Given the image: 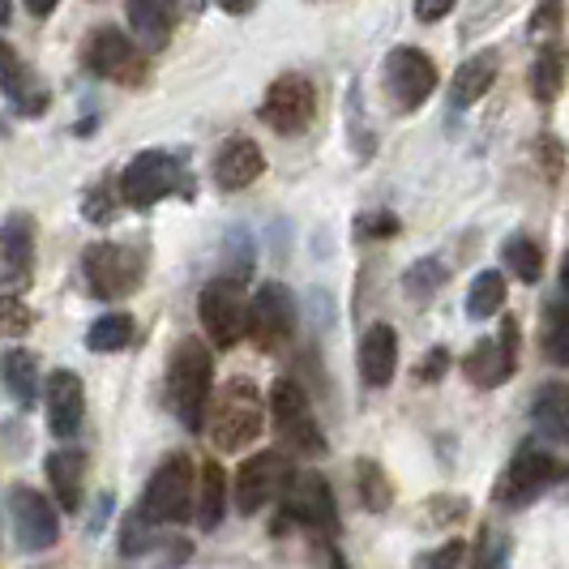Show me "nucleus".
Returning <instances> with one entry per match:
<instances>
[{"mask_svg":"<svg viewBox=\"0 0 569 569\" xmlns=\"http://www.w3.org/2000/svg\"><path fill=\"white\" fill-rule=\"evenodd\" d=\"M261 425H266V407L249 381H228L206 402V420H201V428L223 455H240L244 446H253L261 437Z\"/></svg>","mask_w":569,"mask_h":569,"instance_id":"obj_1","label":"nucleus"},{"mask_svg":"<svg viewBox=\"0 0 569 569\" xmlns=\"http://www.w3.org/2000/svg\"><path fill=\"white\" fill-rule=\"evenodd\" d=\"M210 386H214V360H210L206 342L184 339L171 351L168 402H171V411H176V420L189 428V432H201L206 402H210Z\"/></svg>","mask_w":569,"mask_h":569,"instance_id":"obj_2","label":"nucleus"},{"mask_svg":"<svg viewBox=\"0 0 569 569\" xmlns=\"http://www.w3.org/2000/svg\"><path fill=\"white\" fill-rule=\"evenodd\" d=\"M193 462L184 455H171L168 462H159V471L150 476L142 497V518L146 527H163V522H180L193 510Z\"/></svg>","mask_w":569,"mask_h":569,"instance_id":"obj_3","label":"nucleus"},{"mask_svg":"<svg viewBox=\"0 0 569 569\" xmlns=\"http://www.w3.org/2000/svg\"><path fill=\"white\" fill-rule=\"evenodd\" d=\"M86 287L99 296V300H124L142 287V257L124 244L112 240H94L82 253Z\"/></svg>","mask_w":569,"mask_h":569,"instance_id":"obj_4","label":"nucleus"},{"mask_svg":"<svg viewBox=\"0 0 569 569\" xmlns=\"http://www.w3.org/2000/svg\"><path fill=\"white\" fill-rule=\"evenodd\" d=\"M176 189H184V176L168 150H142L120 171V201L133 210H150L154 201H163Z\"/></svg>","mask_w":569,"mask_h":569,"instance_id":"obj_5","label":"nucleus"},{"mask_svg":"<svg viewBox=\"0 0 569 569\" xmlns=\"http://www.w3.org/2000/svg\"><path fill=\"white\" fill-rule=\"evenodd\" d=\"M270 416H274V432L283 437L296 455H321L326 441H321V428H317V416L305 390L296 381H274L270 390Z\"/></svg>","mask_w":569,"mask_h":569,"instance_id":"obj_6","label":"nucleus"},{"mask_svg":"<svg viewBox=\"0 0 569 569\" xmlns=\"http://www.w3.org/2000/svg\"><path fill=\"white\" fill-rule=\"evenodd\" d=\"M86 64L94 78H108L120 86H142L146 82V60L138 43L116 27H99L86 43Z\"/></svg>","mask_w":569,"mask_h":569,"instance_id":"obj_7","label":"nucleus"},{"mask_svg":"<svg viewBox=\"0 0 569 569\" xmlns=\"http://www.w3.org/2000/svg\"><path fill=\"white\" fill-rule=\"evenodd\" d=\"M296 330V300L283 283H266L249 300V313H244V339H253L261 351H274L283 347Z\"/></svg>","mask_w":569,"mask_h":569,"instance_id":"obj_8","label":"nucleus"},{"mask_svg":"<svg viewBox=\"0 0 569 569\" xmlns=\"http://www.w3.org/2000/svg\"><path fill=\"white\" fill-rule=\"evenodd\" d=\"M317 112V90L305 73H283L279 82L266 90L261 99V120L274 129V133H305L309 120Z\"/></svg>","mask_w":569,"mask_h":569,"instance_id":"obj_9","label":"nucleus"},{"mask_svg":"<svg viewBox=\"0 0 569 569\" xmlns=\"http://www.w3.org/2000/svg\"><path fill=\"white\" fill-rule=\"evenodd\" d=\"M244 313H249V300L240 296V287L231 283V279H219V283H210L198 296L201 330H206V339L214 342V347H223V351L244 339Z\"/></svg>","mask_w":569,"mask_h":569,"instance_id":"obj_10","label":"nucleus"},{"mask_svg":"<svg viewBox=\"0 0 569 569\" xmlns=\"http://www.w3.org/2000/svg\"><path fill=\"white\" fill-rule=\"evenodd\" d=\"M291 485V462L274 450L244 458L236 471V510L257 513L261 506H270L274 497H283V488Z\"/></svg>","mask_w":569,"mask_h":569,"instance_id":"obj_11","label":"nucleus"},{"mask_svg":"<svg viewBox=\"0 0 569 569\" xmlns=\"http://www.w3.org/2000/svg\"><path fill=\"white\" fill-rule=\"evenodd\" d=\"M386 90L399 103V112H416L437 90V64L420 48H395L386 57Z\"/></svg>","mask_w":569,"mask_h":569,"instance_id":"obj_12","label":"nucleus"},{"mask_svg":"<svg viewBox=\"0 0 569 569\" xmlns=\"http://www.w3.org/2000/svg\"><path fill=\"white\" fill-rule=\"evenodd\" d=\"M557 480H566V467L557 458H548L543 450H522L506 467V476L497 485V501L510 506V510L513 506H527V501H536L543 488H552Z\"/></svg>","mask_w":569,"mask_h":569,"instance_id":"obj_13","label":"nucleus"},{"mask_svg":"<svg viewBox=\"0 0 569 569\" xmlns=\"http://www.w3.org/2000/svg\"><path fill=\"white\" fill-rule=\"evenodd\" d=\"M9 518H13V536L27 552H43L60 540V518L52 510V501L34 488L18 485L9 492Z\"/></svg>","mask_w":569,"mask_h":569,"instance_id":"obj_14","label":"nucleus"},{"mask_svg":"<svg viewBox=\"0 0 569 569\" xmlns=\"http://www.w3.org/2000/svg\"><path fill=\"white\" fill-rule=\"evenodd\" d=\"M0 90H4L9 108H13L18 116H43L48 112V103H52V94H48L43 78H34V69H30L27 60L18 57L4 39H0Z\"/></svg>","mask_w":569,"mask_h":569,"instance_id":"obj_15","label":"nucleus"},{"mask_svg":"<svg viewBox=\"0 0 569 569\" xmlns=\"http://www.w3.org/2000/svg\"><path fill=\"white\" fill-rule=\"evenodd\" d=\"M287 492V513L313 531H326L335 536L339 531V510H335V492L321 476H291Z\"/></svg>","mask_w":569,"mask_h":569,"instance_id":"obj_16","label":"nucleus"},{"mask_svg":"<svg viewBox=\"0 0 569 569\" xmlns=\"http://www.w3.org/2000/svg\"><path fill=\"white\" fill-rule=\"evenodd\" d=\"M513 365H518V326L513 321L501 326V339H485L462 360V369H467V377L476 386H501V381H510Z\"/></svg>","mask_w":569,"mask_h":569,"instance_id":"obj_17","label":"nucleus"},{"mask_svg":"<svg viewBox=\"0 0 569 569\" xmlns=\"http://www.w3.org/2000/svg\"><path fill=\"white\" fill-rule=\"evenodd\" d=\"M34 270V219L13 214L0 223V279L9 287H27Z\"/></svg>","mask_w":569,"mask_h":569,"instance_id":"obj_18","label":"nucleus"},{"mask_svg":"<svg viewBox=\"0 0 569 569\" xmlns=\"http://www.w3.org/2000/svg\"><path fill=\"white\" fill-rule=\"evenodd\" d=\"M124 13H129V27L146 52H159L171 43V30L184 13V0H129Z\"/></svg>","mask_w":569,"mask_h":569,"instance_id":"obj_19","label":"nucleus"},{"mask_svg":"<svg viewBox=\"0 0 569 569\" xmlns=\"http://www.w3.org/2000/svg\"><path fill=\"white\" fill-rule=\"evenodd\" d=\"M82 416H86L82 377L69 369L52 372L48 377V428L64 441V437H73L82 428Z\"/></svg>","mask_w":569,"mask_h":569,"instance_id":"obj_20","label":"nucleus"},{"mask_svg":"<svg viewBox=\"0 0 569 569\" xmlns=\"http://www.w3.org/2000/svg\"><path fill=\"white\" fill-rule=\"evenodd\" d=\"M261 171H266L261 146L249 142V138H231V142L219 150V159H214V184H219L223 193H240V189L253 184Z\"/></svg>","mask_w":569,"mask_h":569,"instance_id":"obj_21","label":"nucleus"},{"mask_svg":"<svg viewBox=\"0 0 569 569\" xmlns=\"http://www.w3.org/2000/svg\"><path fill=\"white\" fill-rule=\"evenodd\" d=\"M399 369V335L390 326H372L360 339V372L369 386H390V377Z\"/></svg>","mask_w":569,"mask_h":569,"instance_id":"obj_22","label":"nucleus"},{"mask_svg":"<svg viewBox=\"0 0 569 569\" xmlns=\"http://www.w3.org/2000/svg\"><path fill=\"white\" fill-rule=\"evenodd\" d=\"M0 377H4V390L13 395V402H18L22 411H30L34 399H39V360H34V351H27V347L4 351Z\"/></svg>","mask_w":569,"mask_h":569,"instance_id":"obj_23","label":"nucleus"},{"mask_svg":"<svg viewBox=\"0 0 569 569\" xmlns=\"http://www.w3.org/2000/svg\"><path fill=\"white\" fill-rule=\"evenodd\" d=\"M531 416H536V428H540L543 437L569 446V381H548L536 395Z\"/></svg>","mask_w":569,"mask_h":569,"instance_id":"obj_24","label":"nucleus"},{"mask_svg":"<svg viewBox=\"0 0 569 569\" xmlns=\"http://www.w3.org/2000/svg\"><path fill=\"white\" fill-rule=\"evenodd\" d=\"M82 476L86 458L78 450H57V455L48 458V480H52L60 510H78L82 506Z\"/></svg>","mask_w":569,"mask_h":569,"instance_id":"obj_25","label":"nucleus"},{"mask_svg":"<svg viewBox=\"0 0 569 569\" xmlns=\"http://www.w3.org/2000/svg\"><path fill=\"white\" fill-rule=\"evenodd\" d=\"M497 78V52H476L467 64H458L455 73V108H471L488 94V86Z\"/></svg>","mask_w":569,"mask_h":569,"instance_id":"obj_26","label":"nucleus"},{"mask_svg":"<svg viewBox=\"0 0 569 569\" xmlns=\"http://www.w3.org/2000/svg\"><path fill=\"white\" fill-rule=\"evenodd\" d=\"M228 510V476L219 462H206L198 471V522L206 531H214Z\"/></svg>","mask_w":569,"mask_h":569,"instance_id":"obj_27","label":"nucleus"},{"mask_svg":"<svg viewBox=\"0 0 569 569\" xmlns=\"http://www.w3.org/2000/svg\"><path fill=\"white\" fill-rule=\"evenodd\" d=\"M133 339H138V326H133V317L129 313H103L90 330H86V347L99 351V356L124 351Z\"/></svg>","mask_w":569,"mask_h":569,"instance_id":"obj_28","label":"nucleus"},{"mask_svg":"<svg viewBox=\"0 0 569 569\" xmlns=\"http://www.w3.org/2000/svg\"><path fill=\"white\" fill-rule=\"evenodd\" d=\"M501 266L510 270L513 279H522V283H536L543 274V249L531 240V236H513L510 244L501 249Z\"/></svg>","mask_w":569,"mask_h":569,"instance_id":"obj_29","label":"nucleus"},{"mask_svg":"<svg viewBox=\"0 0 569 569\" xmlns=\"http://www.w3.org/2000/svg\"><path fill=\"white\" fill-rule=\"evenodd\" d=\"M501 305H506V274H501V270H485V274L471 283V296H467V313L485 321V317L501 313Z\"/></svg>","mask_w":569,"mask_h":569,"instance_id":"obj_30","label":"nucleus"},{"mask_svg":"<svg viewBox=\"0 0 569 569\" xmlns=\"http://www.w3.org/2000/svg\"><path fill=\"white\" fill-rule=\"evenodd\" d=\"M561 82H566V57H561V48H543L540 60H536V69H531V90H536V99H540V103H552V99L561 94Z\"/></svg>","mask_w":569,"mask_h":569,"instance_id":"obj_31","label":"nucleus"},{"mask_svg":"<svg viewBox=\"0 0 569 569\" xmlns=\"http://www.w3.org/2000/svg\"><path fill=\"white\" fill-rule=\"evenodd\" d=\"M360 492H365V506L369 510H386L390 506V488H386L381 471L372 462H360Z\"/></svg>","mask_w":569,"mask_h":569,"instance_id":"obj_32","label":"nucleus"},{"mask_svg":"<svg viewBox=\"0 0 569 569\" xmlns=\"http://www.w3.org/2000/svg\"><path fill=\"white\" fill-rule=\"evenodd\" d=\"M116 214V206H112V184L108 180H99L90 193H86V219L90 223H108Z\"/></svg>","mask_w":569,"mask_h":569,"instance_id":"obj_33","label":"nucleus"},{"mask_svg":"<svg viewBox=\"0 0 569 569\" xmlns=\"http://www.w3.org/2000/svg\"><path fill=\"white\" fill-rule=\"evenodd\" d=\"M543 351H548L552 365H569V317L552 321V326L543 330Z\"/></svg>","mask_w":569,"mask_h":569,"instance_id":"obj_34","label":"nucleus"},{"mask_svg":"<svg viewBox=\"0 0 569 569\" xmlns=\"http://www.w3.org/2000/svg\"><path fill=\"white\" fill-rule=\"evenodd\" d=\"M30 330V313L27 305L18 300H0V339H13V335H27Z\"/></svg>","mask_w":569,"mask_h":569,"instance_id":"obj_35","label":"nucleus"},{"mask_svg":"<svg viewBox=\"0 0 569 569\" xmlns=\"http://www.w3.org/2000/svg\"><path fill=\"white\" fill-rule=\"evenodd\" d=\"M561 22H566L561 0H543L540 9H536V18H531V30H536V34H548V30H561Z\"/></svg>","mask_w":569,"mask_h":569,"instance_id":"obj_36","label":"nucleus"},{"mask_svg":"<svg viewBox=\"0 0 569 569\" xmlns=\"http://www.w3.org/2000/svg\"><path fill=\"white\" fill-rule=\"evenodd\" d=\"M455 9V0H416V18L420 22H441Z\"/></svg>","mask_w":569,"mask_h":569,"instance_id":"obj_37","label":"nucleus"},{"mask_svg":"<svg viewBox=\"0 0 569 569\" xmlns=\"http://www.w3.org/2000/svg\"><path fill=\"white\" fill-rule=\"evenodd\" d=\"M458 561H462V543H446L441 552H432L428 557V569H458Z\"/></svg>","mask_w":569,"mask_h":569,"instance_id":"obj_38","label":"nucleus"},{"mask_svg":"<svg viewBox=\"0 0 569 569\" xmlns=\"http://www.w3.org/2000/svg\"><path fill=\"white\" fill-rule=\"evenodd\" d=\"M399 223L390 214H377V219H360V231H395Z\"/></svg>","mask_w":569,"mask_h":569,"instance_id":"obj_39","label":"nucleus"},{"mask_svg":"<svg viewBox=\"0 0 569 569\" xmlns=\"http://www.w3.org/2000/svg\"><path fill=\"white\" fill-rule=\"evenodd\" d=\"M60 0H27V9H30V18H48L52 9H57Z\"/></svg>","mask_w":569,"mask_h":569,"instance_id":"obj_40","label":"nucleus"},{"mask_svg":"<svg viewBox=\"0 0 569 569\" xmlns=\"http://www.w3.org/2000/svg\"><path fill=\"white\" fill-rule=\"evenodd\" d=\"M253 4L257 0H219V9H223V13H249Z\"/></svg>","mask_w":569,"mask_h":569,"instance_id":"obj_41","label":"nucleus"},{"mask_svg":"<svg viewBox=\"0 0 569 569\" xmlns=\"http://www.w3.org/2000/svg\"><path fill=\"white\" fill-rule=\"evenodd\" d=\"M9 13H13V0H0V27L9 22Z\"/></svg>","mask_w":569,"mask_h":569,"instance_id":"obj_42","label":"nucleus"},{"mask_svg":"<svg viewBox=\"0 0 569 569\" xmlns=\"http://www.w3.org/2000/svg\"><path fill=\"white\" fill-rule=\"evenodd\" d=\"M561 287L569 291V257H566V270H561Z\"/></svg>","mask_w":569,"mask_h":569,"instance_id":"obj_43","label":"nucleus"}]
</instances>
